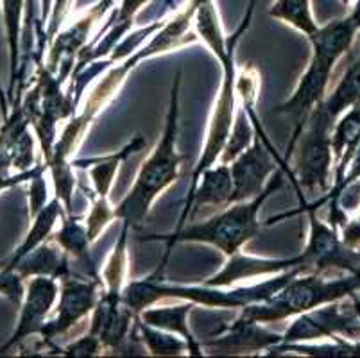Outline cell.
<instances>
[{
  "instance_id": "obj_1",
  "label": "cell",
  "mask_w": 360,
  "mask_h": 358,
  "mask_svg": "<svg viewBox=\"0 0 360 358\" xmlns=\"http://www.w3.org/2000/svg\"><path fill=\"white\" fill-rule=\"evenodd\" d=\"M179 94H181V72H176L170 87L169 108H167L162 136L149 158L140 165L135 183L127 196L115 206L117 221L131 226V229L140 228L156 199L179 179L183 163V154H179L178 151Z\"/></svg>"
},
{
  "instance_id": "obj_2",
  "label": "cell",
  "mask_w": 360,
  "mask_h": 358,
  "mask_svg": "<svg viewBox=\"0 0 360 358\" xmlns=\"http://www.w3.org/2000/svg\"><path fill=\"white\" fill-rule=\"evenodd\" d=\"M283 185H285V179H283V169L280 167L271 177L267 188L251 201L235 203L222 208L217 215L206 221L185 224L183 228L165 233V235H146L140 241L167 242V252L172 251L176 244H183V242L208 244L221 251L226 258L233 256L240 252L245 244H250L255 236H258L262 229L260 219H258L262 206Z\"/></svg>"
},
{
  "instance_id": "obj_3",
  "label": "cell",
  "mask_w": 360,
  "mask_h": 358,
  "mask_svg": "<svg viewBox=\"0 0 360 358\" xmlns=\"http://www.w3.org/2000/svg\"><path fill=\"white\" fill-rule=\"evenodd\" d=\"M360 290V274H332L303 272L285 287H281L269 300L248 305L240 310L242 317L260 324L280 323L326 303L352 298Z\"/></svg>"
},
{
  "instance_id": "obj_4",
  "label": "cell",
  "mask_w": 360,
  "mask_h": 358,
  "mask_svg": "<svg viewBox=\"0 0 360 358\" xmlns=\"http://www.w3.org/2000/svg\"><path fill=\"white\" fill-rule=\"evenodd\" d=\"M332 129V118L328 117L323 104H319L309 115V120L301 131L290 156V160H294L290 174L297 193H301V190L307 192L317 190L323 196L328 192L333 170Z\"/></svg>"
},
{
  "instance_id": "obj_5",
  "label": "cell",
  "mask_w": 360,
  "mask_h": 358,
  "mask_svg": "<svg viewBox=\"0 0 360 358\" xmlns=\"http://www.w3.org/2000/svg\"><path fill=\"white\" fill-rule=\"evenodd\" d=\"M237 63H235V54L230 56V59L226 61L224 67H221L222 79L221 87H219L217 97L212 106L210 120H208V129H206V140L202 146L201 156H199L198 163H195L194 170L191 176V185L186 190V197L183 206L188 205L192 193H194L195 185H198L199 177L205 172L208 167L219 163L222 151H224L226 142L230 138L231 129H233L235 117H237L238 101H237V88H235V81H237Z\"/></svg>"
},
{
  "instance_id": "obj_6",
  "label": "cell",
  "mask_w": 360,
  "mask_h": 358,
  "mask_svg": "<svg viewBox=\"0 0 360 358\" xmlns=\"http://www.w3.org/2000/svg\"><path fill=\"white\" fill-rule=\"evenodd\" d=\"M103 294L101 278H84L70 274L60 280V298L56 303L54 315L49 317L40 333V347H51L60 337L88 323L91 312Z\"/></svg>"
},
{
  "instance_id": "obj_7",
  "label": "cell",
  "mask_w": 360,
  "mask_h": 358,
  "mask_svg": "<svg viewBox=\"0 0 360 358\" xmlns=\"http://www.w3.org/2000/svg\"><path fill=\"white\" fill-rule=\"evenodd\" d=\"M352 300V298H349ZM346 335V339H360V317L355 305L345 300L326 303L296 315L289 328L283 331L281 343H314Z\"/></svg>"
},
{
  "instance_id": "obj_8",
  "label": "cell",
  "mask_w": 360,
  "mask_h": 358,
  "mask_svg": "<svg viewBox=\"0 0 360 358\" xmlns=\"http://www.w3.org/2000/svg\"><path fill=\"white\" fill-rule=\"evenodd\" d=\"M231 176H233V197L231 205L242 201H251L260 196L271 177L278 169H287L283 158L276 154L269 138H264L260 133L255 134L253 143L242 151L233 162L230 163Z\"/></svg>"
},
{
  "instance_id": "obj_9",
  "label": "cell",
  "mask_w": 360,
  "mask_h": 358,
  "mask_svg": "<svg viewBox=\"0 0 360 358\" xmlns=\"http://www.w3.org/2000/svg\"><path fill=\"white\" fill-rule=\"evenodd\" d=\"M60 298V281L49 276H32L25 280V294L20 303V317L15 331L4 346H0V354L9 350L20 347L25 340L38 335L40 337L45 323L54 314L56 303Z\"/></svg>"
},
{
  "instance_id": "obj_10",
  "label": "cell",
  "mask_w": 360,
  "mask_h": 358,
  "mask_svg": "<svg viewBox=\"0 0 360 358\" xmlns=\"http://www.w3.org/2000/svg\"><path fill=\"white\" fill-rule=\"evenodd\" d=\"M283 333H274L257 321L245 319L238 315L230 324L215 330L206 340H201L205 354L212 357H237L267 351L278 346Z\"/></svg>"
},
{
  "instance_id": "obj_11",
  "label": "cell",
  "mask_w": 360,
  "mask_h": 358,
  "mask_svg": "<svg viewBox=\"0 0 360 358\" xmlns=\"http://www.w3.org/2000/svg\"><path fill=\"white\" fill-rule=\"evenodd\" d=\"M149 2L150 0H119V6L111 13L110 22L103 25L96 38L90 39L86 47L79 52L72 74L83 70L84 67L101 61V59L110 58L117 45L129 34L140 9Z\"/></svg>"
},
{
  "instance_id": "obj_12",
  "label": "cell",
  "mask_w": 360,
  "mask_h": 358,
  "mask_svg": "<svg viewBox=\"0 0 360 358\" xmlns=\"http://www.w3.org/2000/svg\"><path fill=\"white\" fill-rule=\"evenodd\" d=\"M294 267H307L303 255L290 256V258H257V256L242 255L240 251L233 256H228L224 267L202 283L210 287H233L242 280L269 278V276L290 271Z\"/></svg>"
},
{
  "instance_id": "obj_13",
  "label": "cell",
  "mask_w": 360,
  "mask_h": 358,
  "mask_svg": "<svg viewBox=\"0 0 360 358\" xmlns=\"http://www.w3.org/2000/svg\"><path fill=\"white\" fill-rule=\"evenodd\" d=\"M233 197V176H231V167L226 163H215L208 167L199 177L192 193L188 205L183 206L181 215L176 229L183 228L186 222H192L195 215L202 208H226L231 205Z\"/></svg>"
},
{
  "instance_id": "obj_14",
  "label": "cell",
  "mask_w": 360,
  "mask_h": 358,
  "mask_svg": "<svg viewBox=\"0 0 360 358\" xmlns=\"http://www.w3.org/2000/svg\"><path fill=\"white\" fill-rule=\"evenodd\" d=\"M147 146V140L142 134H136V136L131 138V142H127L126 146L120 151L113 154H108V156H96V158H84V160H74L75 169H86L88 176H90V181L94 190H91V197H106L110 199V192L113 188V183H115V176L119 172L120 165L126 162L131 154L140 153L143 147Z\"/></svg>"
},
{
  "instance_id": "obj_15",
  "label": "cell",
  "mask_w": 360,
  "mask_h": 358,
  "mask_svg": "<svg viewBox=\"0 0 360 358\" xmlns=\"http://www.w3.org/2000/svg\"><path fill=\"white\" fill-rule=\"evenodd\" d=\"M195 307L198 305L191 303V301H174L172 305H167V301H162V303H156L140 312L139 317L150 326L162 328L170 333L179 335L191 347L188 354H192V357H205L201 340L192 333L191 324H188V315Z\"/></svg>"
},
{
  "instance_id": "obj_16",
  "label": "cell",
  "mask_w": 360,
  "mask_h": 358,
  "mask_svg": "<svg viewBox=\"0 0 360 358\" xmlns=\"http://www.w3.org/2000/svg\"><path fill=\"white\" fill-rule=\"evenodd\" d=\"M13 271L18 272L25 280L32 276H49V278L60 281L67 276L74 274V262H72L70 255L51 236L34 251L24 256Z\"/></svg>"
},
{
  "instance_id": "obj_17",
  "label": "cell",
  "mask_w": 360,
  "mask_h": 358,
  "mask_svg": "<svg viewBox=\"0 0 360 358\" xmlns=\"http://www.w3.org/2000/svg\"><path fill=\"white\" fill-rule=\"evenodd\" d=\"M360 146V101L340 115L332 129L333 185L342 181L353 154Z\"/></svg>"
},
{
  "instance_id": "obj_18",
  "label": "cell",
  "mask_w": 360,
  "mask_h": 358,
  "mask_svg": "<svg viewBox=\"0 0 360 358\" xmlns=\"http://www.w3.org/2000/svg\"><path fill=\"white\" fill-rule=\"evenodd\" d=\"M356 34H359V29L348 15L345 18L332 20L323 27H317V31L309 38V41L312 52L326 56V58L333 59L335 63H339V59L355 44Z\"/></svg>"
},
{
  "instance_id": "obj_19",
  "label": "cell",
  "mask_w": 360,
  "mask_h": 358,
  "mask_svg": "<svg viewBox=\"0 0 360 358\" xmlns=\"http://www.w3.org/2000/svg\"><path fill=\"white\" fill-rule=\"evenodd\" d=\"M65 212H67V210H65L63 203H61L56 196L52 197L51 201H49L40 212L36 213L34 217H31V228H29L24 242L16 248V251L13 252L11 258H9L8 264H6L4 267L15 269L16 264H18L24 256H27L29 252L34 251V249L38 248V245L44 244L45 241H49L52 236V233L56 231V224H58V221H61V217H63Z\"/></svg>"
},
{
  "instance_id": "obj_20",
  "label": "cell",
  "mask_w": 360,
  "mask_h": 358,
  "mask_svg": "<svg viewBox=\"0 0 360 358\" xmlns=\"http://www.w3.org/2000/svg\"><path fill=\"white\" fill-rule=\"evenodd\" d=\"M2 11H4L6 36H8L9 47V87L8 95L9 106L15 101L16 75L22 61V34H24L25 18V0H2Z\"/></svg>"
},
{
  "instance_id": "obj_21",
  "label": "cell",
  "mask_w": 360,
  "mask_h": 358,
  "mask_svg": "<svg viewBox=\"0 0 360 358\" xmlns=\"http://www.w3.org/2000/svg\"><path fill=\"white\" fill-rule=\"evenodd\" d=\"M332 344L312 343H280L271 347L265 354L281 357V354H297V357H319V358H360V343L333 337Z\"/></svg>"
},
{
  "instance_id": "obj_22",
  "label": "cell",
  "mask_w": 360,
  "mask_h": 358,
  "mask_svg": "<svg viewBox=\"0 0 360 358\" xmlns=\"http://www.w3.org/2000/svg\"><path fill=\"white\" fill-rule=\"evenodd\" d=\"M356 101H360V44L359 56L348 65L342 77L339 79L337 87L325 98L323 108L328 113V117L332 118V122L335 124L337 118L345 113L346 110H349Z\"/></svg>"
},
{
  "instance_id": "obj_23",
  "label": "cell",
  "mask_w": 360,
  "mask_h": 358,
  "mask_svg": "<svg viewBox=\"0 0 360 358\" xmlns=\"http://www.w3.org/2000/svg\"><path fill=\"white\" fill-rule=\"evenodd\" d=\"M136 331L146 346L147 354H153V357H181L191 351L186 340L181 339L179 335L150 326L143 323L140 317H136Z\"/></svg>"
},
{
  "instance_id": "obj_24",
  "label": "cell",
  "mask_w": 360,
  "mask_h": 358,
  "mask_svg": "<svg viewBox=\"0 0 360 358\" xmlns=\"http://www.w3.org/2000/svg\"><path fill=\"white\" fill-rule=\"evenodd\" d=\"M260 84H262V75L260 70L255 67L253 63H248L244 67L237 68V81H235V88H237V101L238 106L248 113L251 118L257 133L262 136L267 138L264 127H262L260 120L257 115V101L260 97Z\"/></svg>"
},
{
  "instance_id": "obj_25",
  "label": "cell",
  "mask_w": 360,
  "mask_h": 358,
  "mask_svg": "<svg viewBox=\"0 0 360 358\" xmlns=\"http://www.w3.org/2000/svg\"><path fill=\"white\" fill-rule=\"evenodd\" d=\"M269 16L290 25L297 32L307 36V39L319 27L314 20L310 0H276L271 6Z\"/></svg>"
},
{
  "instance_id": "obj_26",
  "label": "cell",
  "mask_w": 360,
  "mask_h": 358,
  "mask_svg": "<svg viewBox=\"0 0 360 358\" xmlns=\"http://www.w3.org/2000/svg\"><path fill=\"white\" fill-rule=\"evenodd\" d=\"M255 134H257V129H255L251 118L248 117V113H245L240 106H238L233 129H231L230 138H228V142H226L224 151H222L221 158H219V163L230 165V163L233 162L235 158H237L242 151H245L251 143H253Z\"/></svg>"
},
{
  "instance_id": "obj_27",
  "label": "cell",
  "mask_w": 360,
  "mask_h": 358,
  "mask_svg": "<svg viewBox=\"0 0 360 358\" xmlns=\"http://www.w3.org/2000/svg\"><path fill=\"white\" fill-rule=\"evenodd\" d=\"M90 212L84 215V224H86L88 236L90 242L99 241V236L108 229V226L113 221H117L115 217V206L110 205V199L106 197H91Z\"/></svg>"
},
{
  "instance_id": "obj_28",
  "label": "cell",
  "mask_w": 360,
  "mask_h": 358,
  "mask_svg": "<svg viewBox=\"0 0 360 358\" xmlns=\"http://www.w3.org/2000/svg\"><path fill=\"white\" fill-rule=\"evenodd\" d=\"M58 354L63 357H74V358H91V357H101L104 353V346L97 335L84 331V333L77 335L72 343H68L63 347H54Z\"/></svg>"
},
{
  "instance_id": "obj_29",
  "label": "cell",
  "mask_w": 360,
  "mask_h": 358,
  "mask_svg": "<svg viewBox=\"0 0 360 358\" xmlns=\"http://www.w3.org/2000/svg\"><path fill=\"white\" fill-rule=\"evenodd\" d=\"M34 136L31 127L27 131H24L18 142L15 146V156H13V169L15 172H25V170H31L34 163Z\"/></svg>"
},
{
  "instance_id": "obj_30",
  "label": "cell",
  "mask_w": 360,
  "mask_h": 358,
  "mask_svg": "<svg viewBox=\"0 0 360 358\" xmlns=\"http://www.w3.org/2000/svg\"><path fill=\"white\" fill-rule=\"evenodd\" d=\"M25 294V278L13 269L2 267L0 269V295H4L6 300L11 303L20 305Z\"/></svg>"
},
{
  "instance_id": "obj_31",
  "label": "cell",
  "mask_w": 360,
  "mask_h": 358,
  "mask_svg": "<svg viewBox=\"0 0 360 358\" xmlns=\"http://www.w3.org/2000/svg\"><path fill=\"white\" fill-rule=\"evenodd\" d=\"M47 167L40 170V172H36L32 176L31 181L27 183L29 185V215L34 217L36 213L40 212L45 205H47V183H45V172H47Z\"/></svg>"
},
{
  "instance_id": "obj_32",
  "label": "cell",
  "mask_w": 360,
  "mask_h": 358,
  "mask_svg": "<svg viewBox=\"0 0 360 358\" xmlns=\"http://www.w3.org/2000/svg\"><path fill=\"white\" fill-rule=\"evenodd\" d=\"M340 238L348 248L360 251V215L355 221H348L340 228Z\"/></svg>"
},
{
  "instance_id": "obj_33",
  "label": "cell",
  "mask_w": 360,
  "mask_h": 358,
  "mask_svg": "<svg viewBox=\"0 0 360 358\" xmlns=\"http://www.w3.org/2000/svg\"><path fill=\"white\" fill-rule=\"evenodd\" d=\"M34 174H36V170L31 169V170H25V172H15L13 176L2 177V179H0V192L13 188V186H16V185H22V183H29Z\"/></svg>"
},
{
  "instance_id": "obj_34",
  "label": "cell",
  "mask_w": 360,
  "mask_h": 358,
  "mask_svg": "<svg viewBox=\"0 0 360 358\" xmlns=\"http://www.w3.org/2000/svg\"><path fill=\"white\" fill-rule=\"evenodd\" d=\"M349 18L353 20V24L356 25V29H359V34H360V0H356L355 6H353L352 13H349Z\"/></svg>"
},
{
  "instance_id": "obj_35",
  "label": "cell",
  "mask_w": 360,
  "mask_h": 358,
  "mask_svg": "<svg viewBox=\"0 0 360 358\" xmlns=\"http://www.w3.org/2000/svg\"><path fill=\"white\" fill-rule=\"evenodd\" d=\"M352 301H353V305H355V310H356V314H359V317H360V303L355 300V298H353V295H352Z\"/></svg>"
},
{
  "instance_id": "obj_36",
  "label": "cell",
  "mask_w": 360,
  "mask_h": 358,
  "mask_svg": "<svg viewBox=\"0 0 360 358\" xmlns=\"http://www.w3.org/2000/svg\"><path fill=\"white\" fill-rule=\"evenodd\" d=\"M353 298H355V300L359 301V303H360V290H359V292H355V294H353Z\"/></svg>"
},
{
  "instance_id": "obj_37",
  "label": "cell",
  "mask_w": 360,
  "mask_h": 358,
  "mask_svg": "<svg viewBox=\"0 0 360 358\" xmlns=\"http://www.w3.org/2000/svg\"><path fill=\"white\" fill-rule=\"evenodd\" d=\"M340 2H342V4H345V6H348L349 2H352V0H340Z\"/></svg>"
}]
</instances>
